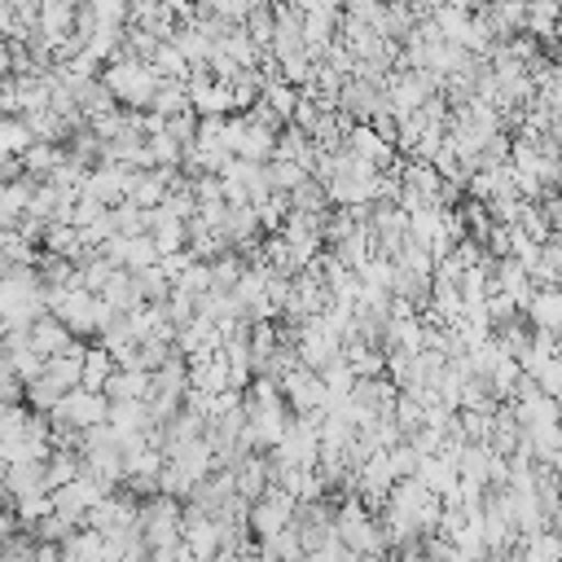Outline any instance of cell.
<instances>
[{
    "instance_id": "obj_1",
    "label": "cell",
    "mask_w": 562,
    "mask_h": 562,
    "mask_svg": "<svg viewBox=\"0 0 562 562\" xmlns=\"http://www.w3.org/2000/svg\"><path fill=\"white\" fill-rule=\"evenodd\" d=\"M97 75H101V83L114 92L119 105H127V110H149V97H154V88H158V75L149 70V61H140V57H114V61H105Z\"/></svg>"
},
{
    "instance_id": "obj_2",
    "label": "cell",
    "mask_w": 562,
    "mask_h": 562,
    "mask_svg": "<svg viewBox=\"0 0 562 562\" xmlns=\"http://www.w3.org/2000/svg\"><path fill=\"white\" fill-rule=\"evenodd\" d=\"M114 307L101 299V294H92V290H83V285H75V290H66L57 303H53V316L75 334V338H92L97 329H101V321L110 316Z\"/></svg>"
},
{
    "instance_id": "obj_3",
    "label": "cell",
    "mask_w": 562,
    "mask_h": 562,
    "mask_svg": "<svg viewBox=\"0 0 562 562\" xmlns=\"http://www.w3.org/2000/svg\"><path fill=\"white\" fill-rule=\"evenodd\" d=\"M105 395L101 391H92V386H66L61 395H57V404L48 408V422H66V426H97V422H105Z\"/></svg>"
},
{
    "instance_id": "obj_4",
    "label": "cell",
    "mask_w": 562,
    "mask_h": 562,
    "mask_svg": "<svg viewBox=\"0 0 562 562\" xmlns=\"http://www.w3.org/2000/svg\"><path fill=\"white\" fill-rule=\"evenodd\" d=\"M277 391H281V400H285L294 413H316V408H325V400H329L321 373H316V369H303V364H290V369L277 378Z\"/></svg>"
},
{
    "instance_id": "obj_5",
    "label": "cell",
    "mask_w": 562,
    "mask_h": 562,
    "mask_svg": "<svg viewBox=\"0 0 562 562\" xmlns=\"http://www.w3.org/2000/svg\"><path fill=\"white\" fill-rule=\"evenodd\" d=\"M338 18H342V4H338V0H321L316 9H307V13H303L299 31H303V48H307V57H312V61H316V57H321V48L338 35Z\"/></svg>"
},
{
    "instance_id": "obj_6",
    "label": "cell",
    "mask_w": 562,
    "mask_h": 562,
    "mask_svg": "<svg viewBox=\"0 0 562 562\" xmlns=\"http://www.w3.org/2000/svg\"><path fill=\"white\" fill-rule=\"evenodd\" d=\"M149 422H154V417H149L145 400H136V395H123V400H110V404H105V426L114 430L119 448H123L127 439H140Z\"/></svg>"
},
{
    "instance_id": "obj_7",
    "label": "cell",
    "mask_w": 562,
    "mask_h": 562,
    "mask_svg": "<svg viewBox=\"0 0 562 562\" xmlns=\"http://www.w3.org/2000/svg\"><path fill=\"white\" fill-rule=\"evenodd\" d=\"M149 237H154V246H158V255H167V250H180L184 241H189V228H184V215H176L167 202H158V206H149V228H145Z\"/></svg>"
},
{
    "instance_id": "obj_8",
    "label": "cell",
    "mask_w": 562,
    "mask_h": 562,
    "mask_svg": "<svg viewBox=\"0 0 562 562\" xmlns=\"http://www.w3.org/2000/svg\"><path fill=\"white\" fill-rule=\"evenodd\" d=\"M79 193L97 198L101 206H114V202L123 198V167H119V162H97V167H88Z\"/></svg>"
},
{
    "instance_id": "obj_9",
    "label": "cell",
    "mask_w": 562,
    "mask_h": 562,
    "mask_svg": "<svg viewBox=\"0 0 562 562\" xmlns=\"http://www.w3.org/2000/svg\"><path fill=\"white\" fill-rule=\"evenodd\" d=\"M522 316H527V325L558 334V325H562V294H558V285H536L531 299L522 303Z\"/></svg>"
},
{
    "instance_id": "obj_10",
    "label": "cell",
    "mask_w": 562,
    "mask_h": 562,
    "mask_svg": "<svg viewBox=\"0 0 562 562\" xmlns=\"http://www.w3.org/2000/svg\"><path fill=\"white\" fill-rule=\"evenodd\" d=\"M26 334H31V347H35L40 356H57V351H66V347H75V342H79V338H75V334L53 316V312H40V316L31 321V329H26Z\"/></svg>"
},
{
    "instance_id": "obj_11",
    "label": "cell",
    "mask_w": 562,
    "mask_h": 562,
    "mask_svg": "<svg viewBox=\"0 0 562 562\" xmlns=\"http://www.w3.org/2000/svg\"><path fill=\"white\" fill-rule=\"evenodd\" d=\"M228 470H233V487H237V492H241L246 501H255V496H259V492L268 487L263 452H255V448H250V452H241V457H237V461H233Z\"/></svg>"
},
{
    "instance_id": "obj_12",
    "label": "cell",
    "mask_w": 562,
    "mask_h": 562,
    "mask_svg": "<svg viewBox=\"0 0 562 562\" xmlns=\"http://www.w3.org/2000/svg\"><path fill=\"white\" fill-rule=\"evenodd\" d=\"M132 272V285L140 294V303H162L171 294V277L158 268V263H145V268H127Z\"/></svg>"
},
{
    "instance_id": "obj_13",
    "label": "cell",
    "mask_w": 562,
    "mask_h": 562,
    "mask_svg": "<svg viewBox=\"0 0 562 562\" xmlns=\"http://www.w3.org/2000/svg\"><path fill=\"white\" fill-rule=\"evenodd\" d=\"M97 294H101L114 312H127V307H136V303H140V294H136V285H132V272H127V268H119V263H114V272L105 277V285H101Z\"/></svg>"
},
{
    "instance_id": "obj_14",
    "label": "cell",
    "mask_w": 562,
    "mask_h": 562,
    "mask_svg": "<svg viewBox=\"0 0 562 562\" xmlns=\"http://www.w3.org/2000/svg\"><path fill=\"white\" fill-rule=\"evenodd\" d=\"M114 369V356L101 347V342H83V364H79V386H92V391H101V382H105V373Z\"/></svg>"
},
{
    "instance_id": "obj_15",
    "label": "cell",
    "mask_w": 562,
    "mask_h": 562,
    "mask_svg": "<svg viewBox=\"0 0 562 562\" xmlns=\"http://www.w3.org/2000/svg\"><path fill=\"white\" fill-rule=\"evenodd\" d=\"M215 48H224L237 66H255V61H259V53H263V48H255V40L246 35V26H241V22H233V26L215 40Z\"/></svg>"
},
{
    "instance_id": "obj_16",
    "label": "cell",
    "mask_w": 562,
    "mask_h": 562,
    "mask_svg": "<svg viewBox=\"0 0 562 562\" xmlns=\"http://www.w3.org/2000/svg\"><path fill=\"white\" fill-rule=\"evenodd\" d=\"M255 553H259V558H268V562H272V558H299V553H303V544H299L294 527L285 522L281 531H268V536H259V540H255Z\"/></svg>"
},
{
    "instance_id": "obj_17",
    "label": "cell",
    "mask_w": 562,
    "mask_h": 562,
    "mask_svg": "<svg viewBox=\"0 0 562 562\" xmlns=\"http://www.w3.org/2000/svg\"><path fill=\"white\" fill-rule=\"evenodd\" d=\"M259 97H263V105L285 123V119H290V110H294V101H299V88H294L290 79H281V75H277V79H268V83L259 88Z\"/></svg>"
},
{
    "instance_id": "obj_18",
    "label": "cell",
    "mask_w": 562,
    "mask_h": 562,
    "mask_svg": "<svg viewBox=\"0 0 562 562\" xmlns=\"http://www.w3.org/2000/svg\"><path fill=\"white\" fill-rule=\"evenodd\" d=\"M61 154H66V149H61L57 140H31V145L18 154V162H22V171H31V176H40V180H44V171H48Z\"/></svg>"
},
{
    "instance_id": "obj_19",
    "label": "cell",
    "mask_w": 562,
    "mask_h": 562,
    "mask_svg": "<svg viewBox=\"0 0 562 562\" xmlns=\"http://www.w3.org/2000/svg\"><path fill=\"white\" fill-rule=\"evenodd\" d=\"M149 70H154L158 79H184V75H189V61L180 57V48H176L171 40H162V44L149 53Z\"/></svg>"
},
{
    "instance_id": "obj_20",
    "label": "cell",
    "mask_w": 562,
    "mask_h": 562,
    "mask_svg": "<svg viewBox=\"0 0 562 562\" xmlns=\"http://www.w3.org/2000/svg\"><path fill=\"white\" fill-rule=\"evenodd\" d=\"M149 110H158V114H180V110H189L184 79H158V88H154V97H149Z\"/></svg>"
},
{
    "instance_id": "obj_21",
    "label": "cell",
    "mask_w": 562,
    "mask_h": 562,
    "mask_svg": "<svg viewBox=\"0 0 562 562\" xmlns=\"http://www.w3.org/2000/svg\"><path fill=\"white\" fill-rule=\"evenodd\" d=\"M285 211H290V193H285V189H268V193L255 202V215H259V228H263V233H277L281 220H285Z\"/></svg>"
},
{
    "instance_id": "obj_22",
    "label": "cell",
    "mask_w": 562,
    "mask_h": 562,
    "mask_svg": "<svg viewBox=\"0 0 562 562\" xmlns=\"http://www.w3.org/2000/svg\"><path fill=\"white\" fill-rule=\"evenodd\" d=\"M110 224H114V233H145L149 228V206H136L132 198H119L110 206Z\"/></svg>"
},
{
    "instance_id": "obj_23",
    "label": "cell",
    "mask_w": 562,
    "mask_h": 562,
    "mask_svg": "<svg viewBox=\"0 0 562 562\" xmlns=\"http://www.w3.org/2000/svg\"><path fill=\"white\" fill-rule=\"evenodd\" d=\"M57 395H61V386L53 378H44V373H35V378L22 382V404L35 408V413H48L57 404Z\"/></svg>"
},
{
    "instance_id": "obj_24",
    "label": "cell",
    "mask_w": 562,
    "mask_h": 562,
    "mask_svg": "<svg viewBox=\"0 0 562 562\" xmlns=\"http://www.w3.org/2000/svg\"><path fill=\"white\" fill-rule=\"evenodd\" d=\"M75 474H79V452L75 448H48V457H44V483L57 487V483H66Z\"/></svg>"
},
{
    "instance_id": "obj_25",
    "label": "cell",
    "mask_w": 562,
    "mask_h": 562,
    "mask_svg": "<svg viewBox=\"0 0 562 562\" xmlns=\"http://www.w3.org/2000/svg\"><path fill=\"white\" fill-rule=\"evenodd\" d=\"M518 373H522V364H518V356H509V351H501V356H496V364L487 369V386H492V395H496V400H509V386L518 382Z\"/></svg>"
},
{
    "instance_id": "obj_26",
    "label": "cell",
    "mask_w": 562,
    "mask_h": 562,
    "mask_svg": "<svg viewBox=\"0 0 562 562\" xmlns=\"http://www.w3.org/2000/svg\"><path fill=\"white\" fill-rule=\"evenodd\" d=\"M303 176H312V171H303L294 158H268V162H263V180H268V189H285V193H290Z\"/></svg>"
},
{
    "instance_id": "obj_27",
    "label": "cell",
    "mask_w": 562,
    "mask_h": 562,
    "mask_svg": "<svg viewBox=\"0 0 562 562\" xmlns=\"http://www.w3.org/2000/svg\"><path fill=\"white\" fill-rule=\"evenodd\" d=\"M329 198H325V184L316 176H303L294 189H290V211H325Z\"/></svg>"
},
{
    "instance_id": "obj_28",
    "label": "cell",
    "mask_w": 562,
    "mask_h": 562,
    "mask_svg": "<svg viewBox=\"0 0 562 562\" xmlns=\"http://www.w3.org/2000/svg\"><path fill=\"white\" fill-rule=\"evenodd\" d=\"M31 127L22 123V114H0V154H22L31 145Z\"/></svg>"
},
{
    "instance_id": "obj_29",
    "label": "cell",
    "mask_w": 562,
    "mask_h": 562,
    "mask_svg": "<svg viewBox=\"0 0 562 562\" xmlns=\"http://www.w3.org/2000/svg\"><path fill=\"white\" fill-rule=\"evenodd\" d=\"M241 26H246V35L255 40V48H268V44H272V4H268V0L255 4V9L241 18Z\"/></svg>"
},
{
    "instance_id": "obj_30",
    "label": "cell",
    "mask_w": 562,
    "mask_h": 562,
    "mask_svg": "<svg viewBox=\"0 0 562 562\" xmlns=\"http://www.w3.org/2000/svg\"><path fill=\"white\" fill-rule=\"evenodd\" d=\"M22 531H31L35 540H57V544H61V540L75 531V522H70V518H61L57 509H48V514H40L31 527H22Z\"/></svg>"
},
{
    "instance_id": "obj_31",
    "label": "cell",
    "mask_w": 562,
    "mask_h": 562,
    "mask_svg": "<svg viewBox=\"0 0 562 562\" xmlns=\"http://www.w3.org/2000/svg\"><path fill=\"white\" fill-rule=\"evenodd\" d=\"M171 285H180V290H189V294L211 290V263H206V259H189V263L176 272V281H171Z\"/></svg>"
},
{
    "instance_id": "obj_32",
    "label": "cell",
    "mask_w": 562,
    "mask_h": 562,
    "mask_svg": "<svg viewBox=\"0 0 562 562\" xmlns=\"http://www.w3.org/2000/svg\"><path fill=\"white\" fill-rule=\"evenodd\" d=\"M189 487H193V479H189L176 461H167V457H162V465H158V492H167V496L184 501V496H189Z\"/></svg>"
},
{
    "instance_id": "obj_33",
    "label": "cell",
    "mask_w": 562,
    "mask_h": 562,
    "mask_svg": "<svg viewBox=\"0 0 562 562\" xmlns=\"http://www.w3.org/2000/svg\"><path fill=\"white\" fill-rule=\"evenodd\" d=\"M48 492H26V496H13V514H18V527H31L40 514H48Z\"/></svg>"
},
{
    "instance_id": "obj_34",
    "label": "cell",
    "mask_w": 562,
    "mask_h": 562,
    "mask_svg": "<svg viewBox=\"0 0 562 562\" xmlns=\"http://www.w3.org/2000/svg\"><path fill=\"white\" fill-rule=\"evenodd\" d=\"M97 26H127V0H83Z\"/></svg>"
},
{
    "instance_id": "obj_35",
    "label": "cell",
    "mask_w": 562,
    "mask_h": 562,
    "mask_svg": "<svg viewBox=\"0 0 562 562\" xmlns=\"http://www.w3.org/2000/svg\"><path fill=\"white\" fill-rule=\"evenodd\" d=\"M9 364H13V373L26 382V378H35V373L44 369V356H40L31 342H22V347H9Z\"/></svg>"
},
{
    "instance_id": "obj_36",
    "label": "cell",
    "mask_w": 562,
    "mask_h": 562,
    "mask_svg": "<svg viewBox=\"0 0 562 562\" xmlns=\"http://www.w3.org/2000/svg\"><path fill=\"white\" fill-rule=\"evenodd\" d=\"M193 127H198V114L193 110H180V114H167V132L180 140V145H193Z\"/></svg>"
},
{
    "instance_id": "obj_37",
    "label": "cell",
    "mask_w": 562,
    "mask_h": 562,
    "mask_svg": "<svg viewBox=\"0 0 562 562\" xmlns=\"http://www.w3.org/2000/svg\"><path fill=\"white\" fill-rule=\"evenodd\" d=\"M338 4H342V13L364 18L369 26H373V18H378V9H382V0H338Z\"/></svg>"
},
{
    "instance_id": "obj_38",
    "label": "cell",
    "mask_w": 562,
    "mask_h": 562,
    "mask_svg": "<svg viewBox=\"0 0 562 562\" xmlns=\"http://www.w3.org/2000/svg\"><path fill=\"white\" fill-rule=\"evenodd\" d=\"M4 325H9V307L0 303V334H4Z\"/></svg>"
},
{
    "instance_id": "obj_39",
    "label": "cell",
    "mask_w": 562,
    "mask_h": 562,
    "mask_svg": "<svg viewBox=\"0 0 562 562\" xmlns=\"http://www.w3.org/2000/svg\"><path fill=\"white\" fill-rule=\"evenodd\" d=\"M0 4H4V0H0Z\"/></svg>"
}]
</instances>
